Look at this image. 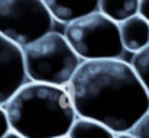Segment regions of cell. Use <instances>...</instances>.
Returning <instances> with one entry per match:
<instances>
[{
  "label": "cell",
  "instance_id": "6da1fadb",
  "mask_svg": "<svg viewBox=\"0 0 149 138\" xmlns=\"http://www.w3.org/2000/svg\"><path fill=\"white\" fill-rule=\"evenodd\" d=\"M74 111L114 134L129 132L149 112V94L123 60L81 61L67 84Z\"/></svg>",
  "mask_w": 149,
  "mask_h": 138
},
{
  "label": "cell",
  "instance_id": "7a4b0ae2",
  "mask_svg": "<svg viewBox=\"0 0 149 138\" xmlns=\"http://www.w3.org/2000/svg\"><path fill=\"white\" fill-rule=\"evenodd\" d=\"M3 106L10 130L25 138L67 137L77 118L65 86L29 82Z\"/></svg>",
  "mask_w": 149,
  "mask_h": 138
},
{
  "label": "cell",
  "instance_id": "3957f363",
  "mask_svg": "<svg viewBox=\"0 0 149 138\" xmlns=\"http://www.w3.org/2000/svg\"><path fill=\"white\" fill-rule=\"evenodd\" d=\"M22 55L28 80L54 86H67L81 64L64 34L56 31L23 46Z\"/></svg>",
  "mask_w": 149,
  "mask_h": 138
},
{
  "label": "cell",
  "instance_id": "277c9868",
  "mask_svg": "<svg viewBox=\"0 0 149 138\" xmlns=\"http://www.w3.org/2000/svg\"><path fill=\"white\" fill-rule=\"evenodd\" d=\"M64 37L81 61L120 60L125 52L117 23L99 10L65 23Z\"/></svg>",
  "mask_w": 149,
  "mask_h": 138
},
{
  "label": "cell",
  "instance_id": "5b68a950",
  "mask_svg": "<svg viewBox=\"0 0 149 138\" xmlns=\"http://www.w3.org/2000/svg\"><path fill=\"white\" fill-rule=\"evenodd\" d=\"M54 23L42 0H0V35L20 48L54 31Z\"/></svg>",
  "mask_w": 149,
  "mask_h": 138
},
{
  "label": "cell",
  "instance_id": "8992f818",
  "mask_svg": "<svg viewBox=\"0 0 149 138\" xmlns=\"http://www.w3.org/2000/svg\"><path fill=\"white\" fill-rule=\"evenodd\" d=\"M28 77L23 65L22 48L0 35V106L17 92Z\"/></svg>",
  "mask_w": 149,
  "mask_h": 138
},
{
  "label": "cell",
  "instance_id": "52a82bcc",
  "mask_svg": "<svg viewBox=\"0 0 149 138\" xmlns=\"http://www.w3.org/2000/svg\"><path fill=\"white\" fill-rule=\"evenodd\" d=\"M117 26L125 51L135 54L149 45V22H146L141 15L136 13L117 23Z\"/></svg>",
  "mask_w": 149,
  "mask_h": 138
},
{
  "label": "cell",
  "instance_id": "ba28073f",
  "mask_svg": "<svg viewBox=\"0 0 149 138\" xmlns=\"http://www.w3.org/2000/svg\"><path fill=\"white\" fill-rule=\"evenodd\" d=\"M56 22L68 23L99 10V0H42Z\"/></svg>",
  "mask_w": 149,
  "mask_h": 138
},
{
  "label": "cell",
  "instance_id": "9c48e42d",
  "mask_svg": "<svg viewBox=\"0 0 149 138\" xmlns=\"http://www.w3.org/2000/svg\"><path fill=\"white\" fill-rule=\"evenodd\" d=\"M68 138H114V132L106 125L94 119L77 116L72 122L68 134Z\"/></svg>",
  "mask_w": 149,
  "mask_h": 138
},
{
  "label": "cell",
  "instance_id": "30bf717a",
  "mask_svg": "<svg viewBox=\"0 0 149 138\" xmlns=\"http://www.w3.org/2000/svg\"><path fill=\"white\" fill-rule=\"evenodd\" d=\"M139 0H99V12L116 23L138 13Z\"/></svg>",
  "mask_w": 149,
  "mask_h": 138
},
{
  "label": "cell",
  "instance_id": "8fae6325",
  "mask_svg": "<svg viewBox=\"0 0 149 138\" xmlns=\"http://www.w3.org/2000/svg\"><path fill=\"white\" fill-rule=\"evenodd\" d=\"M130 65H132L138 80L141 82V84L149 94V45L133 54Z\"/></svg>",
  "mask_w": 149,
  "mask_h": 138
},
{
  "label": "cell",
  "instance_id": "7c38bea8",
  "mask_svg": "<svg viewBox=\"0 0 149 138\" xmlns=\"http://www.w3.org/2000/svg\"><path fill=\"white\" fill-rule=\"evenodd\" d=\"M136 138H149V112L132 128L130 131Z\"/></svg>",
  "mask_w": 149,
  "mask_h": 138
},
{
  "label": "cell",
  "instance_id": "4fadbf2b",
  "mask_svg": "<svg viewBox=\"0 0 149 138\" xmlns=\"http://www.w3.org/2000/svg\"><path fill=\"white\" fill-rule=\"evenodd\" d=\"M9 130H10V125H9L6 109H4V106H0V138L3 137Z\"/></svg>",
  "mask_w": 149,
  "mask_h": 138
},
{
  "label": "cell",
  "instance_id": "5bb4252c",
  "mask_svg": "<svg viewBox=\"0 0 149 138\" xmlns=\"http://www.w3.org/2000/svg\"><path fill=\"white\" fill-rule=\"evenodd\" d=\"M138 15H141L146 22H149V0H139Z\"/></svg>",
  "mask_w": 149,
  "mask_h": 138
},
{
  "label": "cell",
  "instance_id": "9a60e30c",
  "mask_svg": "<svg viewBox=\"0 0 149 138\" xmlns=\"http://www.w3.org/2000/svg\"><path fill=\"white\" fill-rule=\"evenodd\" d=\"M1 138H25V137H22L20 134H17V132L13 131V130H9V131H7Z\"/></svg>",
  "mask_w": 149,
  "mask_h": 138
},
{
  "label": "cell",
  "instance_id": "2e32d148",
  "mask_svg": "<svg viewBox=\"0 0 149 138\" xmlns=\"http://www.w3.org/2000/svg\"><path fill=\"white\" fill-rule=\"evenodd\" d=\"M114 138H136L130 131L129 132H120V134H114Z\"/></svg>",
  "mask_w": 149,
  "mask_h": 138
},
{
  "label": "cell",
  "instance_id": "e0dca14e",
  "mask_svg": "<svg viewBox=\"0 0 149 138\" xmlns=\"http://www.w3.org/2000/svg\"><path fill=\"white\" fill-rule=\"evenodd\" d=\"M59 138H68V137H59Z\"/></svg>",
  "mask_w": 149,
  "mask_h": 138
}]
</instances>
